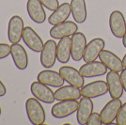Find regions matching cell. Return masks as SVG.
<instances>
[{"label":"cell","mask_w":126,"mask_h":125,"mask_svg":"<svg viewBox=\"0 0 126 125\" xmlns=\"http://www.w3.org/2000/svg\"><path fill=\"white\" fill-rule=\"evenodd\" d=\"M25 29L24 21L20 16H12L8 25V38L11 43H19Z\"/></svg>","instance_id":"30bf717a"},{"label":"cell","mask_w":126,"mask_h":125,"mask_svg":"<svg viewBox=\"0 0 126 125\" xmlns=\"http://www.w3.org/2000/svg\"><path fill=\"white\" fill-rule=\"evenodd\" d=\"M72 13L71 10V3H62L61 5H59L58 9L56 11H53V13L48 17V23L51 26H56L58 24L63 23V22L67 21L69 16Z\"/></svg>","instance_id":"7402d4cb"},{"label":"cell","mask_w":126,"mask_h":125,"mask_svg":"<svg viewBox=\"0 0 126 125\" xmlns=\"http://www.w3.org/2000/svg\"><path fill=\"white\" fill-rule=\"evenodd\" d=\"M79 102L77 100H65L60 101L58 104H54L51 109L52 116L57 119H63L69 117L78 109Z\"/></svg>","instance_id":"7a4b0ae2"},{"label":"cell","mask_w":126,"mask_h":125,"mask_svg":"<svg viewBox=\"0 0 126 125\" xmlns=\"http://www.w3.org/2000/svg\"><path fill=\"white\" fill-rule=\"evenodd\" d=\"M43 7H45L49 11H56L59 7V3L58 0H40Z\"/></svg>","instance_id":"484cf974"},{"label":"cell","mask_w":126,"mask_h":125,"mask_svg":"<svg viewBox=\"0 0 126 125\" xmlns=\"http://www.w3.org/2000/svg\"><path fill=\"white\" fill-rule=\"evenodd\" d=\"M31 93L35 98H37L39 101L45 104H52L56 100L55 98V92L47 85L41 83L39 81L33 82L30 86Z\"/></svg>","instance_id":"8992f818"},{"label":"cell","mask_w":126,"mask_h":125,"mask_svg":"<svg viewBox=\"0 0 126 125\" xmlns=\"http://www.w3.org/2000/svg\"><path fill=\"white\" fill-rule=\"evenodd\" d=\"M59 73L63 77V79L70 85H73L79 89H81L84 86L85 77L80 73L78 70H76L74 67L62 66L59 69Z\"/></svg>","instance_id":"5bb4252c"},{"label":"cell","mask_w":126,"mask_h":125,"mask_svg":"<svg viewBox=\"0 0 126 125\" xmlns=\"http://www.w3.org/2000/svg\"><path fill=\"white\" fill-rule=\"evenodd\" d=\"M109 27L113 36L118 39H122L126 33V20L122 12L113 11L109 16Z\"/></svg>","instance_id":"3957f363"},{"label":"cell","mask_w":126,"mask_h":125,"mask_svg":"<svg viewBox=\"0 0 126 125\" xmlns=\"http://www.w3.org/2000/svg\"><path fill=\"white\" fill-rule=\"evenodd\" d=\"M71 10L74 20L77 24H83L87 20L88 11L85 0H72Z\"/></svg>","instance_id":"cb8c5ba5"},{"label":"cell","mask_w":126,"mask_h":125,"mask_svg":"<svg viewBox=\"0 0 126 125\" xmlns=\"http://www.w3.org/2000/svg\"><path fill=\"white\" fill-rule=\"evenodd\" d=\"M107 70L108 68L102 61L94 60L90 62H86L84 65H82L79 69V72L85 78H92L102 76L107 73Z\"/></svg>","instance_id":"8fae6325"},{"label":"cell","mask_w":126,"mask_h":125,"mask_svg":"<svg viewBox=\"0 0 126 125\" xmlns=\"http://www.w3.org/2000/svg\"><path fill=\"white\" fill-rule=\"evenodd\" d=\"M93 113V103L90 98L82 97L79 101L78 109L76 111V120L81 125L87 124L90 115Z\"/></svg>","instance_id":"d6986e66"},{"label":"cell","mask_w":126,"mask_h":125,"mask_svg":"<svg viewBox=\"0 0 126 125\" xmlns=\"http://www.w3.org/2000/svg\"><path fill=\"white\" fill-rule=\"evenodd\" d=\"M108 92L107 83L103 80H97L87 85H84L81 88V94L84 97L88 98H97L103 96Z\"/></svg>","instance_id":"ba28073f"},{"label":"cell","mask_w":126,"mask_h":125,"mask_svg":"<svg viewBox=\"0 0 126 125\" xmlns=\"http://www.w3.org/2000/svg\"><path fill=\"white\" fill-rule=\"evenodd\" d=\"M122 44H123V46L126 48V33H125V35L123 36V38H122Z\"/></svg>","instance_id":"4dcf8cb0"},{"label":"cell","mask_w":126,"mask_h":125,"mask_svg":"<svg viewBox=\"0 0 126 125\" xmlns=\"http://www.w3.org/2000/svg\"><path fill=\"white\" fill-rule=\"evenodd\" d=\"M27 118L33 125H42L45 121V111L37 98H28L26 102Z\"/></svg>","instance_id":"6da1fadb"},{"label":"cell","mask_w":126,"mask_h":125,"mask_svg":"<svg viewBox=\"0 0 126 125\" xmlns=\"http://www.w3.org/2000/svg\"><path fill=\"white\" fill-rule=\"evenodd\" d=\"M72 39L70 37H65L59 40L57 49V57L58 60L62 64L68 63L70 58L72 57Z\"/></svg>","instance_id":"603a6c76"},{"label":"cell","mask_w":126,"mask_h":125,"mask_svg":"<svg viewBox=\"0 0 126 125\" xmlns=\"http://www.w3.org/2000/svg\"><path fill=\"white\" fill-rule=\"evenodd\" d=\"M72 58L74 61H80L83 59L86 46H87V39L82 32H76L72 36Z\"/></svg>","instance_id":"4fadbf2b"},{"label":"cell","mask_w":126,"mask_h":125,"mask_svg":"<svg viewBox=\"0 0 126 125\" xmlns=\"http://www.w3.org/2000/svg\"><path fill=\"white\" fill-rule=\"evenodd\" d=\"M105 45V41L101 38H95L91 40L86 46V50L83 56L85 62H90L96 60L99 57L100 53L104 50Z\"/></svg>","instance_id":"9a60e30c"},{"label":"cell","mask_w":126,"mask_h":125,"mask_svg":"<svg viewBox=\"0 0 126 125\" xmlns=\"http://www.w3.org/2000/svg\"><path fill=\"white\" fill-rule=\"evenodd\" d=\"M99 58L110 71H115L120 73L123 70L122 60L117 55L109 50H103L99 55Z\"/></svg>","instance_id":"ffe728a7"},{"label":"cell","mask_w":126,"mask_h":125,"mask_svg":"<svg viewBox=\"0 0 126 125\" xmlns=\"http://www.w3.org/2000/svg\"><path fill=\"white\" fill-rule=\"evenodd\" d=\"M11 55V46L7 43H0V59L9 57Z\"/></svg>","instance_id":"83f0119b"},{"label":"cell","mask_w":126,"mask_h":125,"mask_svg":"<svg viewBox=\"0 0 126 125\" xmlns=\"http://www.w3.org/2000/svg\"><path fill=\"white\" fill-rule=\"evenodd\" d=\"M88 125H101L103 124L102 123V120H101V116L99 113H92L90 115L89 119L88 120V122H87Z\"/></svg>","instance_id":"4316f807"},{"label":"cell","mask_w":126,"mask_h":125,"mask_svg":"<svg viewBox=\"0 0 126 125\" xmlns=\"http://www.w3.org/2000/svg\"><path fill=\"white\" fill-rule=\"evenodd\" d=\"M57 49L58 44L53 40H48L44 43V46L41 52V63L44 68L50 69L55 65L56 60L58 59Z\"/></svg>","instance_id":"277c9868"},{"label":"cell","mask_w":126,"mask_h":125,"mask_svg":"<svg viewBox=\"0 0 126 125\" xmlns=\"http://www.w3.org/2000/svg\"><path fill=\"white\" fill-rule=\"evenodd\" d=\"M121 101L120 99H112L104 106L100 113L103 124H111L116 120L118 113L121 109Z\"/></svg>","instance_id":"9c48e42d"},{"label":"cell","mask_w":126,"mask_h":125,"mask_svg":"<svg viewBox=\"0 0 126 125\" xmlns=\"http://www.w3.org/2000/svg\"><path fill=\"white\" fill-rule=\"evenodd\" d=\"M121 82H122V86H123V89L126 92V68H123V70L121 72Z\"/></svg>","instance_id":"f1b7e54d"},{"label":"cell","mask_w":126,"mask_h":125,"mask_svg":"<svg viewBox=\"0 0 126 125\" xmlns=\"http://www.w3.org/2000/svg\"><path fill=\"white\" fill-rule=\"evenodd\" d=\"M22 40L26 43V45L33 52L41 53L42 48L44 46V43L42 42V38L38 35L31 28L30 26H26L24 32H23V36H22Z\"/></svg>","instance_id":"7c38bea8"},{"label":"cell","mask_w":126,"mask_h":125,"mask_svg":"<svg viewBox=\"0 0 126 125\" xmlns=\"http://www.w3.org/2000/svg\"><path fill=\"white\" fill-rule=\"evenodd\" d=\"M0 116H1V107H0Z\"/></svg>","instance_id":"d6a6232c"},{"label":"cell","mask_w":126,"mask_h":125,"mask_svg":"<svg viewBox=\"0 0 126 125\" xmlns=\"http://www.w3.org/2000/svg\"><path fill=\"white\" fill-rule=\"evenodd\" d=\"M11 55L16 68L26 70L28 66V57L26 49L20 43H12L11 46Z\"/></svg>","instance_id":"e0dca14e"},{"label":"cell","mask_w":126,"mask_h":125,"mask_svg":"<svg viewBox=\"0 0 126 125\" xmlns=\"http://www.w3.org/2000/svg\"><path fill=\"white\" fill-rule=\"evenodd\" d=\"M26 10L30 19L36 24H42L45 22L46 13L40 0H27Z\"/></svg>","instance_id":"2e32d148"},{"label":"cell","mask_w":126,"mask_h":125,"mask_svg":"<svg viewBox=\"0 0 126 125\" xmlns=\"http://www.w3.org/2000/svg\"><path fill=\"white\" fill-rule=\"evenodd\" d=\"M116 124L126 125V103L121 105V109L116 118Z\"/></svg>","instance_id":"d4e9b609"},{"label":"cell","mask_w":126,"mask_h":125,"mask_svg":"<svg viewBox=\"0 0 126 125\" xmlns=\"http://www.w3.org/2000/svg\"><path fill=\"white\" fill-rule=\"evenodd\" d=\"M122 64H123V67L126 68V54L125 56L123 57V58H122Z\"/></svg>","instance_id":"1f68e13d"},{"label":"cell","mask_w":126,"mask_h":125,"mask_svg":"<svg viewBox=\"0 0 126 125\" xmlns=\"http://www.w3.org/2000/svg\"><path fill=\"white\" fill-rule=\"evenodd\" d=\"M37 79L39 82L54 88H60L64 85V82H65V80L60 75V73L48 69L39 73Z\"/></svg>","instance_id":"ac0fdd59"},{"label":"cell","mask_w":126,"mask_h":125,"mask_svg":"<svg viewBox=\"0 0 126 125\" xmlns=\"http://www.w3.org/2000/svg\"><path fill=\"white\" fill-rule=\"evenodd\" d=\"M7 93V89H6L5 85L3 84V82L0 80V97L5 96Z\"/></svg>","instance_id":"f546056e"},{"label":"cell","mask_w":126,"mask_h":125,"mask_svg":"<svg viewBox=\"0 0 126 125\" xmlns=\"http://www.w3.org/2000/svg\"><path fill=\"white\" fill-rule=\"evenodd\" d=\"M81 89L74 87L73 85L64 86L55 91V98L57 101H65V100H79L81 98Z\"/></svg>","instance_id":"44dd1931"},{"label":"cell","mask_w":126,"mask_h":125,"mask_svg":"<svg viewBox=\"0 0 126 125\" xmlns=\"http://www.w3.org/2000/svg\"><path fill=\"white\" fill-rule=\"evenodd\" d=\"M106 83L108 87V92L110 94V97L112 99H120L124 89L121 82V74H119L118 72L110 71L106 73Z\"/></svg>","instance_id":"5b68a950"},{"label":"cell","mask_w":126,"mask_h":125,"mask_svg":"<svg viewBox=\"0 0 126 125\" xmlns=\"http://www.w3.org/2000/svg\"><path fill=\"white\" fill-rule=\"evenodd\" d=\"M78 30V26L72 21H65L63 23L53 26L50 29V36L55 40H60L65 37L73 36Z\"/></svg>","instance_id":"52a82bcc"}]
</instances>
